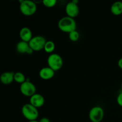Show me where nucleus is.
Listing matches in <instances>:
<instances>
[{
    "mask_svg": "<svg viewBox=\"0 0 122 122\" xmlns=\"http://www.w3.org/2000/svg\"><path fill=\"white\" fill-rule=\"evenodd\" d=\"M48 66L55 71L60 70L63 65V60L58 54L52 53L49 56L47 59Z\"/></svg>",
    "mask_w": 122,
    "mask_h": 122,
    "instance_id": "nucleus-4",
    "label": "nucleus"
},
{
    "mask_svg": "<svg viewBox=\"0 0 122 122\" xmlns=\"http://www.w3.org/2000/svg\"><path fill=\"white\" fill-rule=\"evenodd\" d=\"M14 73L13 71H5L0 76V82L4 85H9L14 81Z\"/></svg>",
    "mask_w": 122,
    "mask_h": 122,
    "instance_id": "nucleus-13",
    "label": "nucleus"
},
{
    "mask_svg": "<svg viewBox=\"0 0 122 122\" xmlns=\"http://www.w3.org/2000/svg\"><path fill=\"white\" fill-rule=\"evenodd\" d=\"M58 27L62 32L70 33L73 31L76 30L77 25L75 19L66 16L60 19L58 23Z\"/></svg>",
    "mask_w": 122,
    "mask_h": 122,
    "instance_id": "nucleus-1",
    "label": "nucleus"
},
{
    "mask_svg": "<svg viewBox=\"0 0 122 122\" xmlns=\"http://www.w3.org/2000/svg\"><path fill=\"white\" fill-rule=\"evenodd\" d=\"M121 89H122V84H121Z\"/></svg>",
    "mask_w": 122,
    "mask_h": 122,
    "instance_id": "nucleus-23",
    "label": "nucleus"
},
{
    "mask_svg": "<svg viewBox=\"0 0 122 122\" xmlns=\"http://www.w3.org/2000/svg\"><path fill=\"white\" fill-rule=\"evenodd\" d=\"M20 12L26 16H31L36 13L37 5L34 1L30 0H23L20 1L19 5Z\"/></svg>",
    "mask_w": 122,
    "mask_h": 122,
    "instance_id": "nucleus-2",
    "label": "nucleus"
},
{
    "mask_svg": "<svg viewBox=\"0 0 122 122\" xmlns=\"http://www.w3.org/2000/svg\"><path fill=\"white\" fill-rule=\"evenodd\" d=\"M28 122H39V121H37V120H32V121H29Z\"/></svg>",
    "mask_w": 122,
    "mask_h": 122,
    "instance_id": "nucleus-22",
    "label": "nucleus"
},
{
    "mask_svg": "<svg viewBox=\"0 0 122 122\" xmlns=\"http://www.w3.org/2000/svg\"><path fill=\"white\" fill-rule=\"evenodd\" d=\"M77 3H78L77 0H74L67 4L65 8L67 16L75 19L79 15V8Z\"/></svg>",
    "mask_w": 122,
    "mask_h": 122,
    "instance_id": "nucleus-8",
    "label": "nucleus"
},
{
    "mask_svg": "<svg viewBox=\"0 0 122 122\" xmlns=\"http://www.w3.org/2000/svg\"><path fill=\"white\" fill-rule=\"evenodd\" d=\"M20 91L21 94L24 96L31 97L32 95L36 94V88L35 85L32 82H31L30 81H26L20 85Z\"/></svg>",
    "mask_w": 122,
    "mask_h": 122,
    "instance_id": "nucleus-7",
    "label": "nucleus"
},
{
    "mask_svg": "<svg viewBox=\"0 0 122 122\" xmlns=\"http://www.w3.org/2000/svg\"><path fill=\"white\" fill-rule=\"evenodd\" d=\"M55 75V71L49 67L42 68L39 72V76L43 80H50Z\"/></svg>",
    "mask_w": 122,
    "mask_h": 122,
    "instance_id": "nucleus-11",
    "label": "nucleus"
},
{
    "mask_svg": "<svg viewBox=\"0 0 122 122\" xmlns=\"http://www.w3.org/2000/svg\"><path fill=\"white\" fill-rule=\"evenodd\" d=\"M57 3L56 0H44L42 1V4L45 7L47 8H51L56 5Z\"/></svg>",
    "mask_w": 122,
    "mask_h": 122,
    "instance_id": "nucleus-18",
    "label": "nucleus"
},
{
    "mask_svg": "<svg viewBox=\"0 0 122 122\" xmlns=\"http://www.w3.org/2000/svg\"><path fill=\"white\" fill-rule=\"evenodd\" d=\"M14 79L16 83H20V85L22 84V83H23L24 82L26 81L25 75L23 73L20 72V71H17V72L14 73Z\"/></svg>",
    "mask_w": 122,
    "mask_h": 122,
    "instance_id": "nucleus-16",
    "label": "nucleus"
},
{
    "mask_svg": "<svg viewBox=\"0 0 122 122\" xmlns=\"http://www.w3.org/2000/svg\"><path fill=\"white\" fill-rule=\"evenodd\" d=\"M21 113L25 119L28 121L36 120L39 116L38 108L35 107L30 103L25 104L21 108Z\"/></svg>",
    "mask_w": 122,
    "mask_h": 122,
    "instance_id": "nucleus-3",
    "label": "nucleus"
},
{
    "mask_svg": "<svg viewBox=\"0 0 122 122\" xmlns=\"http://www.w3.org/2000/svg\"><path fill=\"white\" fill-rule=\"evenodd\" d=\"M104 116V112L102 107L95 106L90 110L89 119L92 122H101Z\"/></svg>",
    "mask_w": 122,
    "mask_h": 122,
    "instance_id": "nucleus-6",
    "label": "nucleus"
},
{
    "mask_svg": "<svg viewBox=\"0 0 122 122\" xmlns=\"http://www.w3.org/2000/svg\"><path fill=\"white\" fill-rule=\"evenodd\" d=\"M39 122H51L50 119L47 117H42L39 120Z\"/></svg>",
    "mask_w": 122,
    "mask_h": 122,
    "instance_id": "nucleus-20",
    "label": "nucleus"
},
{
    "mask_svg": "<svg viewBox=\"0 0 122 122\" xmlns=\"http://www.w3.org/2000/svg\"><path fill=\"white\" fill-rule=\"evenodd\" d=\"M55 48H56V45L54 42L52 41H48L45 44L44 50L46 53L51 54L54 51Z\"/></svg>",
    "mask_w": 122,
    "mask_h": 122,
    "instance_id": "nucleus-15",
    "label": "nucleus"
},
{
    "mask_svg": "<svg viewBox=\"0 0 122 122\" xmlns=\"http://www.w3.org/2000/svg\"><path fill=\"white\" fill-rule=\"evenodd\" d=\"M19 36L21 41L28 43L33 38L32 31L27 27H23L20 29L19 32Z\"/></svg>",
    "mask_w": 122,
    "mask_h": 122,
    "instance_id": "nucleus-12",
    "label": "nucleus"
},
{
    "mask_svg": "<svg viewBox=\"0 0 122 122\" xmlns=\"http://www.w3.org/2000/svg\"><path fill=\"white\" fill-rule=\"evenodd\" d=\"M117 102L118 105L119 106L122 107V92L117 95Z\"/></svg>",
    "mask_w": 122,
    "mask_h": 122,
    "instance_id": "nucleus-19",
    "label": "nucleus"
},
{
    "mask_svg": "<svg viewBox=\"0 0 122 122\" xmlns=\"http://www.w3.org/2000/svg\"><path fill=\"white\" fill-rule=\"evenodd\" d=\"M29 103L36 108H40L44 105L45 99L41 94L36 93L35 94L32 95L31 97H30Z\"/></svg>",
    "mask_w": 122,
    "mask_h": 122,
    "instance_id": "nucleus-10",
    "label": "nucleus"
},
{
    "mask_svg": "<svg viewBox=\"0 0 122 122\" xmlns=\"http://www.w3.org/2000/svg\"><path fill=\"white\" fill-rule=\"evenodd\" d=\"M111 12L114 15H120L122 14V2L116 1L111 6Z\"/></svg>",
    "mask_w": 122,
    "mask_h": 122,
    "instance_id": "nucleus-14",
    "label": "nucleus"
},
{
    "mask_svg": "<svg viewBox=\"0 0 122 122\" xmlns=\"http://www.w3.org/2000/svg\"><path fill=\"white\" fill-rule=\"evenodd\" d=\"M16 51L19 54H32L33 52V50H32L29 46L28 42L20 41V42L17 44L16 45Z\"/></svg>",
    "mask_w": 122,
    "mask_h": 122,
    "instance_id": "nucleus-9",
    "label": "nucleus"
},
{
    "mask_svg": "<svg viewBox=\"0 0 122 122\" xmlns=\"http://www.w3.org/2000/svg\"><path fill=\"white\" fill-rule=\"evenodd\" d=\"M79 33L77 30H74L69 33V38L71 41L76 42L79 39Z\"/></svg>",
    "mask_w": 122,
    "mask_h": 122,
    "instance_id": "nucleus-17",
    "label": "nucleus"
},
{
    "mask_svg": "<svg viewBox=\"0 0 122 122\" xmlns=\"http://www.w3.org/2000/svg\"><path fill=\"white\" fill-rule=\"evenodd\" d=\"M117 65L120 69H122V58H120V59L119 60V61H118Z\"/></svg>",
    "mask_w": 122,
    "mask_h": 122,
    "instance_id": "nucleus-21",
    "label": "nucleus"
},
{
    "mask_svg": "<svg viewBox=\"0 0 122 122\" xmlns=\"http://www.w3.org/2000/svg\"><path fill=\"white\" fill-rule=\"evenodd\" d=\"M46 41H47L42 36H35L32 38L29 44L33 51H39L44 49Z\"/></svg>",
    "mask_w": 122,
    "mask_h": 122,
    "instance_id": "nucleus-5",
    "label": "nucleus"
}]
</instances>
